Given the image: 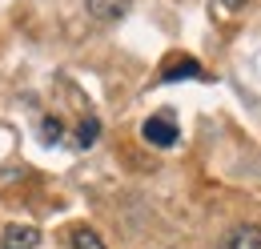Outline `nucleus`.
<instances>
[{
  "label": "nucleus",
  "instance_id": "obj_1",
  "mask_svg": "<svg viewBox=\"0 0 261 249\" xmlns=\"http://www.w3.org/2000/svg\"><path fill=\"white\" fill-rule=\"evenodd\" d=\"M217 249H261V225H233Z\"/></svg>",
  "mask_w": 261,
  "mask_h": 249
},
{
  "label": "nucleus",
  "instance_id": "obj_2",
  "mask_svg": "<svg viewBox=\"0 0 261 249\" xmlns=\"http://www.w3.org/2000/svg\"><path fill=\"white\" fill-rule=\"evenodd\" d=\"M141 133H145V141H153V145H161V149H169V145L177 141V124L169 121V117H149Z\"/></svg>",
  "mask_w": 261,
  "mask_h": 249
},
{
  "label": "nucleus",
  "instance_id": "obj_3",
  "mask_svg": "<svg viewBox=\"0 0 261 249\" xmlns=\"http://www.w3.org/2000/svg\"><path fill=\"white\" fill-rule=\"evenodd\" d=\"M36 245H40L36 225H8L4 229V249H36Z\"/></svg>",
  "mask_w": 261,
  "mask_h": 249
},
{
  "label": "nucleus",
  "instance_id": "obj_4",
  "mask_svg": "<svg viewBox=\"0 0 261 249\" xmlns=\"http://www.w3.org/2000/svg\"><path fill=\"white\" fill-rule=\"evenodd\" d=\"M89 4V16L100 20V24H109V20H121L125 12H129L133 0H85Z\"/></svg>",
  "mask_w": 261,
  "mask_h": 249
},
{
  "label": "nucleus",
  "instance_id": "obj_5",
  "mask_svg": "<svg viewBox=\"0 0 261 249\" xmlns=\"http://www.w3.org/2000/svg\"><path fill=\"white\" fill-rule=\"evenodd\" d=\"M72 249H109V245L100 241L97 229H89V225H76V229H72Z\"/></svg>",
  "mask_w": 261,
  "mask_h": 249
},
{
  "label": "nucleus",
  "instance_id": "obj_6",
  "mask_svg": "<svg viewBox=\"0 0 261 249\" xmlns=\"http://www.w3.org/2000/svg\"><path fill=\"white\" fill-rule=\"evenodd\" d=\"M177 77H201V68H197V61H173L169 68H165V81H177Z\"/></svg>",
  "mask_w": 261,
  "mask_h": 249
},
{
  "label": "nucleus",
  "instance_id": "obj_7",
  "mask_svg": "<svg viewBox=\"0 0 261 249\" xmlns=\"http://www.w3.org/2000/svg\"><path fill=\"white\" fill-rule=\"evenodd\" d=\"M93 137H97V121L81 124V141H85V145H89V141H93Z\"/></svg>",
  "mask_w": 261,
  "mask_h": 249
},
{
  "label": "nucleus",
  "instance_id": "obj_8",
  "mask_svg": "<svg viewBox=\"0 0 261 249\" xmlns=\"http://www.w3.org/2000/svg\"><path fill=\"white\" fill-rule=\"evenodd\" d=\"M217 4H225L229 12H237V8H241V4H245V0H217Z\"/></svg>",
  "mask_w": 261,
  "mask_h": 249
}]
</instances>
